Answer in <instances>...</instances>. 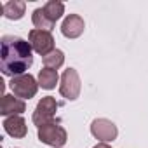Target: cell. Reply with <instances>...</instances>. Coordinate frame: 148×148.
I'll return each instance as SVG.
<instances>
[{"label": "cell", "instance_id": "cell-1", "mask_svg": "<svg viewBox=\"0 0 148 148\" xmlns=\"http://www.w3.org/2000/svg\"><path fill=\"white\" fill-rule=\"evenodd\" d=\"M33 64L32 45L21 37L5 35L0 40V70L7 77L25 75Z\"/></svg>", "mask_w": 148, "mask_h": 148}, {"label": "cell", "instance_id": "cell-2", "mask_svg": "<svg viewBox=\"0 0 148 148\" xmlns=\"http://www.w3.org/2000/svg\"><path fill=\"white\" fill-rule=\"evenodd\" d=\"M9 87L12 91V94L19 99H30L37 94L38 91V82L35 80L33 75L30 73H25V75H18V77H12L11 82H9Z\"/></svg>", "mask_w": 148, "mask_h": 148}, {"label": "cell", "instance_id": "cell-3", "mask_svg": "<svg viewBox=\"0 0 148 148\" xmlns=\"http://www.w3.org/2000/svg\"><path fill=\"white\" fill-rule=\"evenodd\" d=\"M56 110H58V103L52 96H45L42 98L38 103H37V108L33 112V124L37 127H44V125H49V124H56L54 120V115H56Z\"/></svg>", "mask_w": 148, "mask_h": 148}, {"label": "cell", "instance_id": "cell-4", "mask_svg": "<svg viewBox=\"0 0 148 148\" xmlns=\"http://www.w3.org/2000/svg\"><path fill=\"white\" fill-rule=\"evenodd\" d=\"M80 77L75 68H68L63 71L61 75V84H59V92L63 98L70 99V101H75L80 96Z\"/></svg>", "mask_w": 148, "mask_h": 148}, {"label": "cell", "instance_id": "cell-5", "mask_svg": "<svg viewBox=\"0 0 148 148\" xmlns=\"http://www.w3.org/2000/svg\"><path fill=\"white\" fill-rule=\"evenodd\" d=\"M38 139L47 145V146H54V148H61L66 139H68V134L64 131V127H61L58 122L56 124H49V125H44V127H38Z\"/></svg>", "mask_w": 148, "mask_h": 148}, {"label": "cell", "instance_id": "cell-6", "mask_svg": "<svg viewBox=\"0 0 148 148\" xmlns=\"http://www.w3.org/2000/svg\"><path fill=\"white\" fill-rule=\"evenodd\" d=\"M28 42L32 45V49L40 54L42 58L51 54L54 51V37L51 35V32H45V30H32L28 33Z\"/></svg>", "mask_w": 148, "mask_h": 148}, {"label": "cell", "instance_id": "cell-7", "mask_svg": "<svg viewBox=\"0 0 148 148\" xmlns=\"http://www.w3.org/2000/svg\"><path fill=\"white\" fill-rule=\"evenodd\" d=\"M91 134L96 139H99L101 143H108V141H113L117 138L119 131H117V125L112 120H108V119H96L91 124Z\"/></svg>", "mask_w": 148, "mask_h": 148}, {"label": "cell", "instance_id": "cell-8", "mask_svg": "<svg viewBox=\"0 0 148 148\" xmlns=\"http://www.w3.org/2000/svg\"><path fill=\"white\" fill-rule=\"evenodd\" d=\"M84 28H86V23L79 14H70L64 18L61 25V33L66 38H79L84 33Z\"/></svg>", "mask_w": 148, "mask_h": 148}, {"label": "cell", "instance_id": "cell-9", "mask_svg": "<svg viewBox=\"0 0 148 148\" xmlns=\"http://www.w3.org/2000/svg\"><path fill=\"white\" fill-rule=\"evenodd\" d=\"M26 110V103L16 96L11 94H4L2 96V103H0V113L5 117H12V115H19Z\"/></svg>", "mask_w": 148, "mask_h": 148}, {"label": "cell", "instance_id": "cell-10", "mask_svg": "<svg viewBox=\"0 0 148 148\" xmlns=\"http://www.w3.org/2000/svg\"><path fill=\"white\" fill-rule=\"evenodd\" d=\"M4 129L9 136L12 138H25L26 132H28V127H26V122L21 115H12V117H7L4 120Z\"/></svg>", "mask_w": 148, "mask_h": 148}, {"label": "cell", "instance_id": "cell-11", "mask_svg": "<svg viewBox=\"0 0 148 148\" xmlns=\"http://www.w3.org/2000/svg\"><path fill=\"white\" fill-rule=\"evenodd\" d=\"M25 11H26V4L23 0H11V2H5L2 5V12L7 19L11 21H18L25 16Z\"/></svg>", "mask_w": 148, "mask_h": 148}, {"label": "cell", "instance_id": "cell-12", "mask_svg": "<svg viewBox=\"0 0 148 148\" xmlns=\"http://www.w3.org/2000/svg\"><path fill=\"white\" fill-rule=\"evenodd\" d=\"M58 80H59V75H58L56 70L44 68V70H40V73H38V86H40L42 89H47V91L54 89L56 84H58Z\"/></svg>", "mask_w": 148, "mask_h": 148}, {"label": "cell", "instance_id": "cell-13", "mask_svg": "<svg viewBox=\"0 0 148 148\" xmlns=\"http://www.w3.org/2000/svg\"><path fill=\"white\" fill-rule=\"evenodd\" d=\"M32 21H33V25H35L37 30H45V32H51V30L54 28V25H56V23H52V21L47 18L44 7H38V9L33 11V14H32Z\"/></svg>", "mask_w": 148, "mask_h": 148}, {"label": "cell", "instance_id": "cell-14", "mask_svg": "<svg viewBox=\"0 0 148 148\" xmlns=\"http://www.w3.org/2000/svg\"><path fill=\"white\" fill-rule=\"evenodd\" d=\"M44 11H45L47 18H49L52 23H56V21L64 14V4L59 2V0H49V2L44 5Z\"/></svg>", "mask_w": 148, "mask_h": 148}, {"label": "cell", "instance_id": "cell-15", "mask_svg": "<svg viewBox=\"0 0 148 148\" xmlns=\"http://www.w3.org/2000/svg\"><path fill=\"white\" fill-rule=\"evenodd\" d=\"M42 59H44V64H45V68L58 70V68H59V66L64 63V52H63V51H59V49H54L51 54L44 56Z\"/></svg>", "mask_w": 148, "mask_h": 148}, {"label": "cell", "instance_id": "cell-16", "mask_svg": "<svg viewBox=\"0 0 148 148\" xmlns=\"http://www.w3.org/2000/svg\"><path fill=\"white\" fill-rule=\"evenodd\" d=\"M92 148H112V146H110L108 143H98V145H96V146H92Z\"/></svg>", "mask_w": 148, "mask_h": 148}]
</instances>
